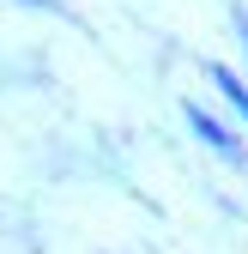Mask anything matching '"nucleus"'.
Here are the masks:
<instances>
[{
    "instance_id": "nucleus-2",
    "label": "nucleus",
    "mask_w": 248,
    "mask_h": 254,
    "mask_svg": "<svg viewBox=\"0 0 248 254\" xmlns=\"http://www.w3.org/2000/svg\"><path fill=\"white\" fill-rule=\"evenodd\" d=\"M206 79H212V85H218L224 97H230V109H236V115H242V127H248V85H242V73L218 67V61H206Z\"/></svg>"
},
{
    "instance_id": "nucleus-3",
    "label": "nucleus",
    "mask_w": 248,
    "mask_h": 254,
    "mask_svg": "<svg viewBox=\"0 0 248 254\" xmlns=\"http://www.w3.org/2000/svg\"><path fill=\"white\" fill-rule=\"evenodd\" d=\"M230 24H236V43H242V55H248V6H230Z\"/></svg>"
},
{
    "instance_id": "nucleus-1",
    "label": "nucleus",
    "mask_w": 248,
    "mask_h": 254,
    "mask_svg": "<svg viewBox=\"0 0 248 254\" xmlns=\"http://www.w3.org/2000/svg\"><path fill=\"white\" fill-rule=\"evenodd\" d=\"M182 121H188V133H194V139H200L206 151H218L224 164H236V170L248 164V145H242V133H230V127H224L218 115H212V109H200L194 97L182 103Z\"/></svg>"
},
{
    "instance_id": "nucleus-4",
    "label": "nucleus",
    "mask_w": 248,
    "mask_h": 254,
    "mask_svg": "<svg viewBox=\"0 0 248 254\" xmlns=\"http://www.w3.org/2000/svg\"><path fill=\"white\" fill-rule=\"evenodd\" d=\"M18 6H37V12H67V0H18Z\"/></svg>"
}]
</instances>
